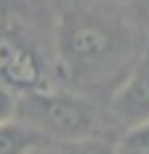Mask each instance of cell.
<instances>
[{
    "instance_id": "6da1fadb",
    "label": "cell",
    "mask_w": 149,
    "mask_h": 154,
    "mask_svg": "<svg viewBox=\"0 0 149 154\" xmlns=\"http://www.w3.org/2000/svg\"><path fill=\"white\" fill-rule=\"evenodd\" d=\"M131 50V32L92 11H71L60 18L58 52L73 79H99L120 65Z\"/></svg>"
},
{
    "instance_id": "7a4b0ae2",
    "label": "cell",
    "mask_w": 149,
    "mask_h": 154,
    "mask_svg": "<svg viewBox=\"0 0 149 154\" xmlns=\"http://www.w3.org/2000/svg\"><path fill=\"white\" fill-rule=\"evenodd\" d=\"M16 120L37 131L47 144L63 146L97 136V115L86 99L66 91H29L16 99Z\"/></svg>"
},
{
    "instance_id": "3957f363",
    "label": "cell",
    "mask_w": 149,
    "mask_h": 154,
    "mask_svg": "<svg viewBox=\"0 0 149 154\" xmlns=\"http://www.w3.org/2000/svg\"><path fill=\"white\" fill-rule=\"evenodd\" d=\"M0 86L11 89L16 97L47 89L39 52L13 26H0Z\"/></svg>"
},
{
    "instance_id": "277c9868",
    "label": "cell",
    "mask_w": 149,
    "mask_h": 154,
    "mask_svg": "<svg viewBox=\"0 0 149 154\" xmlns=\"http://www.w3.org/2000/svg\"><path fill=\"white\" fill-rule=\"evenodd\" d=\"M110 112L126 128L149 123V50H144L136 57V63L128 68L120 86L113 91Z\"/></svg>"
},
{
    "instance_id": "5b68a950",
    "label": "cell",
    "mask_w": 149,
    "mask_h": 154,
    "mask_svg": "<svg viewBox=\"0 0 149 154\" xmlns=\"http://www.w3.org/2000/svg\"><path fill=\"white\" fill-rule=\"evenodd\" d=\"M45 144L47 141L37 131H32L16 118L0 125V154H32Z\"/></svg>"
},
{
    "instance_id": "8992f818",
    "label": "cell",
    "mask_w": 149,
    "mask_h": 154,
    "mask_svg": "<svg viewBox=\"0 0 149 154\" xmlns=\"http://www.w3.org/2000/svg\"><path fill=\"white\" fill-rule=\"evenodd\" d=\"M115 154H149V123L126 128V133L115 141Z\"/></svg>"
},
{
    "instance_id": "52a82bcc",
    "label": "cell",
    "mask_w": 149,
    "mask_h": 154,
    "mask_svg": "<svg viewBox=\"0 0 149 154\" xmlns=\"http://www.w3.org/2000/svg\"><path fill=\"white\" fill-rule=\"evenodd\" d=\"M63 154H115V144L107 141L105 136H89L81 138V141H73V144H63L60 146Z\"/></svg>"
},
{
    "instance_id": "ba28073f",
    "label": "cell",
    "mask_w": 149,
    "mask_h": 154,
    "mask_svg": "<svg viewBox=\"0 0 149 154\" xmlns=\"http://www.w3.org/2000/svg\"><path fill=\"white\" fill-rule=\"evenodd\" d=\"M16 94L5 86H0V125L16 118Z\"/></svg>"
},
{
    "instance_id": "9c48e42d",
    "label": "cell",
    "mask_w": 149,
    "mask_h": 154,
    "mask_svg": "<svg viewBox=\"0 0 149 154\" xmlns=\"http://www.w3.org/2000/svg\"><path fill=\"white\" fill-rule=\"evenodd\" d=\"M32 154H63V149L60 146H55V144H45V146H39L37 152H32Z\"/></svg>"
}]
</instances>
